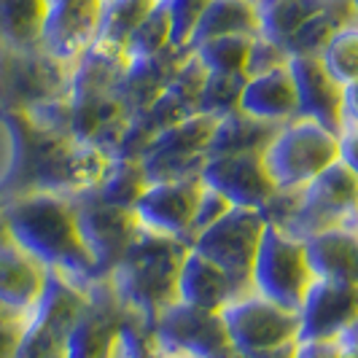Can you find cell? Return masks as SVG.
<instances>
[{"mask_svg":"<svg viewBox=\"0 0 358 358\" xmlns=\"http://www.w3.org/2000/svg\"><path fill=\"white\" fill-rule=\"evenodd\" d=\"M243 291H248V288H240L224 269L208 262L192 245H186L178 267V280H176V302L218 313L229 299H234Z\"/></svg>","mask_w":358,"mask_h":358,"instance_id":"obj_22","label":"cell"},{"mask_svg":"<svg viewBox=\"0 0 358 358\" xmlns=\"http://www.w3.org/2000/svg\"><path fill=\"white\" fill-rule=\"evenodd\" d=\"M71 199L78 237H81L84 248L90 253L97 275L108 278L110 269L116 267L119 259L124 256L127 245H129L132 234L138 229L135 215L127 208H116V205L100 202L90 192L76 194Z\"/></svg>","mask_w":358,"mask_h":358,"instance_id":"obj_14","label":"cell"},{"mask_svg":"<svg viewBox=\"0 0 358 358\" xmlns=\"http://www.w3.org/2000/svg\"><path fill=\"white\" fill-rule=\"evenodd\" d=\"M259 33V6L251 0H208L197 27L192 33L189 49L218 36H256Z\"/></svg>","mask_w":358,"mask_h":358,"instance_id":"obj_26","label":"cell"},{"mask_svg":"<svg viewBox=\"0 0 358 358\" xmlns=\"http://www.w3.org/2000/svg\"><path fill=\"white\" fill-rule=\"evenodd\" d=\"M218 318L224 323L229 345L240 356L291 345L299 331V321L294 310L269 302L251 288L229 299L218 310Z\"/></svg>","mask_w":358,"mask_h":358,"instance_id":"obj_10","label":"cell"},{"mask_svg":"<svg viewBox=\"0 0 358 358\" xmlns=\"http://www.w3.org/2000/svg\"><path fill=\"white\" fill-rule=\"evenodd\" d=\"M189 57V49L183 46H167L151 57L127 59L124 71L119 76V97L129 113H138L145 106H151L159 97L170 78L176 76L183 59Z\"/></svg>","mask_w":358,"mask_h":358,"instance_id":"obj_21","label":"cell"},{"mask_svg":"<svg viewBox=\"0 0 358 358\" xmlns=\"http://www.w3.org/2000/svg\"><path fill=\"white\" fill-rule=\"evenodd\" d=\"M262 232L264 221L259 210L229 208L215 224L194 234L189 245L208 262H213L215 267L224 269L240 288H248V272Z\"/></svg>","mask_w":358,"mask_h":358,"instance_id":"obj_13","label":"cell"},{"mask_svg":"<svg viewBox=\"0 0 358 358\" xmlns=\"http://www.w3.org/2000/svg\"><path fill=\"white\" fill-rule=\"evenodd\" d=\"M189 243L135 229L124 256L110 269L108 283L116 291L127 313L154 323L170 302H176V280L183 251Z\"/></svg>","mask_w":358,"mask_h":358,"instance_id":"obj_4","label":"cell"},{"mask_svg":"<svg viewBox=\"0 0 358 358\" xmlns=\"http://www.w3.org/2000/svg\"><path fill=\"white\" fill-rule=\"evenodd\" d=\"M251 3H256V6H259V3H262V0H251Z\"/></svg>","mask_w":358,"mask_h":358,"instance_id":"obj_44","label":"cell"},{"mask_svg":"<svg viewBox=\"0 0 358 358\" xmlns=\"http://www.w3.org/2000/svg\"><path fill=\"white\" fill-rule=\"evenodd\" d=\"M97 0H54L46 6L38 46L54 59L73 65L97 36Z\"/></svg>","mask_w":358,"mask_h":358,"instance_id":"obj_19","label":"cell"},{"mask_svg":"<svg viewBox=\"0 0 358 358\" xmlns=\"http://www.w3.org/2000/svg\"><path fill=\"white\" fill-rule=\"evenodd\" d=\"M253 36H218L205 38L192 46V54L205 73H227V76H245L248 49Z\"/></svg>","mask_w":358,"mask_h":358,"instance_id":"obj_32","label":"cell"},{"mask_svg":"<svg viewBox=\"0 0 358 358\" xmlns=\"http://www.w3.org/2000/svg\"><path fill=\"white\" fill-rule=\"evenodd\" d=\"M245 84V76H227V73H205L202 90L197 97V113L221 119L237 110L240 92Z\"/></svg>","mask_w":358,"mask_h":358,"instance_id":"obj_36","label":"cell"},{"mask_svg":"<svg viewBox=\"0 0 358 358\" xmlns=\"http://www.w3.org/2000/svg\"><path fill=\"white\" fill-rule=\"evenodd\" d=\"M97 3H100V0H97Z\"/></svg>","mask_w":358,"mask_h":358,"instance_id":"obj_46","label":"cell"},{"mask_svg":"<svg viewBox=\"0 0 358 358\" xmlns=\"http://www.w3.org/2000/svg\"><path fill=\"white\" fill-rule=\"evenodd\" d=\"M237 110L272 127L291 122L296 116V94L286 68L245 76Z\"/></svg>","mask_w":358,"mask_h":358,"instance_id":"obj_24","label":"cell"},{"mask_svg":"<svg viewBox=\"0 0 358 358\" xmlns=\"http://www.w3.org/2000/svg\"><path fill=\"white\" fill-rule=\"evenodd\" d=\"M213 127V116L192 113L176 124L159 129L138 159L145 180L154 183V180L199 178V167L208 159Z\"/></svg>","mask_w":358,"mask_h":358,"instance_id":"obj_11","label":"cell"},{"mask_svg":"<svg viewBox=\"0 0 358 358\" xmlns=\"http://www.w3.org/2000/svg\"><path fill=\"white\" fill-rule=\"evenodd\" d=\"M154 358H186V356H178V353H162V350H159Z\"/></svg>","mask_w":358,"mask_h":358,"instance_id":"obj_43","label":"cell"},{"mask_svg":"<svg viewBox=\"0 0 358 358\" xmlns=\"http://www.w3.org/2000/svg\"><path fill=\"white\" fill-rule=\"evenodd\" d=\"M259 159L272 189L299 192L323 167L340 159V135L331 127H323L305 116H294L275 129Z\"/></svg>","mask_w":358,"mask_h":358,"instance_id":"obj_5","label":"cell"},{"mask_svg":"<svg viewBox=\"0 0 358 358\" xmlns=\"http://www.w3.org/2000/svg\"><path fill=\"white\" fill-rule=\"evenodd\" d=\"M199 192H202L199 178L154 180V183H145L129 210L141 229L189 243Z\"/></svg>","mask_w":358,"mask_h":358,"instance_id":"obj_16","label":"cell"},{"mask_svg":"<svg viewBox=\"0 0 358 358\" xmlns=\"http://www.w3.org/2000/svg\"><path fill=\"white\" fill-rule=\"evenodd\" d=\"M0 221L11 243L46 272H59L78 286L100 278L78 237L71 197L33 192L3 199Z\"/></svg>","mask_w":358,"mask_h":358,"instance_id":"obj_2","label":"cell"},{"mask_svg":"<svg viewBox=\"0 0 358 358\" xmlns=\"http://www.w3.org/2000/svg\"><path fill=\"white\" fill-rule=\"evenodd\" d=\"M46 286V269L19 251L14 243H0V310L30 313Z\"/></svg>","mask_w":358,"mask_h":358,"instance_id":"obj_25","label":"cell"},{"mask_svg":"<svg viewBox=\"0 0 358 358\" xmlns=\"http://www.w3.org/2000/svg\"><path fill=\"white\" fill-rule=\"evenodd\" d=\"M113 358H119V353H116V350H113Z\"/></svg>","mask_w":358,"mask_h":358,"instance_id":"obj_45","label":"cell"},{"mask_svg":"<svg viewBox=\"0 0 358 358\" xmlns=\"http://www.w3.org/2000/svg\"><path fill=\"white\" fill-rule=\"evenodd\" d=\"M173 41H170V19H167V11L162 6V0H157L148 14H145L135 30L129 33L124 43V57L127 59H138V57H151V54L167 49Z\"/></svg>","mask_w":358,"mask_h":358,"instance_id":"obj_35","label":"cell"},{"mask_svg":"<svg viewBox=\"0 0 358 358\" xmlns=\"http://www.w3.org/2000/svg\"><path fill=\"white\" fill-rule=\"evenodd\" d=\"M127 310L108 278L87 283V299L65 334L62 358H113Z\"/></svg>","mask_w":358,"mask_h":358,"instance_id":"obj_15","label":"cell"},{"mask_svg":"<svg viewBox=\"0 0 358 358\" xmlns=\"http://www.w3.org/2000/svg\"><path fill=\"white\" fill-rule=\"evenodd\" d=\"M87 286H78L59 272H46V286L27 313V326L17 358H62L65 334L84 307Z\"/></svg>","mask_w":358,"mask_h":358,"instance_id":"obj_9","label":"cell"},{"mask_svg":"<svg viewBox=\"0 0 358 358\" xmlns=\"http://www.w3.org/2000/svg\"><path fill=\"white\" fill-rule=\"evenodd\" d=\"M310 280L313 272L307 267L305 243L280 227L264 224L248 272V288L269 302L296 313Z\"/></svg>","mask_w":358,"mask_h":358,"instance_id":"obj_6","label":"cell"},{"mask_svg":"<svg viewBox=\"0 0 358 358\" xmlns=\"http://www.w3.org/2000/svg\"><path fill=\"white\" fill-rule=\"evenodd\" d=\"M356 353V323L337 337H296L291 345V358H345Z\"/></svg>","mask_w":358,"mask_h":358,"instance_id":"obj_37","label":"cell"},{"mask_svg":"<svg viewBox=\"0 0 358 358\" xmlns=\"http://www.w3.org/2000/svg\"><path fill=\"white\" fill-rule=\"evenodd\" d=\"M46 6V0H0V46H38Z\"/></svg>","mask_w":358,"mask_h":358,"instance_id":"obj_29","label":"cell"},{"mask_svg":"<svg viewBox=\"0 0 358 358\" xmlns=\"http://www.w3.org/2000/svg\"><path fill=\"white\" fill-rule=\"evenodd\" d=\"M278 127L256 122L251 116L232 110L215 119L213 135L208 143V157L213 154H262L264 145L272 141Z\"/></svg>","mask_w":358,"mask_h":358,"instance_id":"obj_28","label":"cell"},{"mask_svg":"<svg viewBox=\"0 0 358 358\" xmlns=\"http://www.w3.org/2000/svg\"><path fill=\"white\" fill-rule=\"evenodd\" d=\"M358 318L356 280L313 278L296 307V337H337Z\"/></svg>","mask_w":358,"mask_h":358,"instance_id":"obj_17","label":"cell"},{"mask_svg":"<svg viewBox=\"0 0 358 358\" xmlns=\"http://www.w3.org/2000/svg\"><path fill=\"white\" fill-rule=\"evenodd\" d=\"M286 62H288V52L280 43L259 36V33L251 38L248 62H245V76H259V73L278 71V68H286Z\"/></svg>","mask_w":358,"mask_h":358,"instance_id":"obj_39","label":"cell"},{"mask_svg":"<svg viewBox=\"0 0 358 358\" xmlns=\"http://www.w3.org/2000/svg\"><path fill=\"white\" fill-rule=\"evenodd\" d=\"M24 326H27V313L0 310V358H17Z\"/></svg>","mask_w":358,"mask_h":358,"instance_id":"obj_41","label":"cell"},{"mask_svg":"<svg viewBox=\"0 0 358 358\" xmlns=\"http://www.w3.org/2000/svg\"><path fill=\"white\" fill-rule=\"evenodd\" d=\"M294 345V342H291ZM291 345H280V348H269V350H259V353H248L243 358H291Z\"/></svg>","mask_w":358,"mask_h":358,"instance_id":"obj_42","label":"cell"},{"mask_svg":"<svg viewBox=\"0 0 358 358\" xmlns=\"http://www.w3.org/2000/svg\"><path fill=\"white\" fill-rule=\"evenodd\" d=\"M305 243V259L313 278L356 280L358 278V227L340 224L310 234Z\"/></svg>","mask_w":358,"mask_h":358,"instance_id":"obj_23","label":"cell"},{"mask_svg":"<svg viewBox=\"0 0 358 358\" xmlns=\"http://www.w3.org/2000/svg\"><path fill=\"white\" fill-rule=\"evenodd\" d=\"M356 22L353 0H323V6L313 17L302 22V27L286 41L288 57L294 54H321V49L331 41V36Z\"/></svg>","mask_w":358,"mask_h":358,"instance_id":"obj_27","label":"cell"},{"mask_svg":"<svg viewBox=\"0 0 358 358\" xmlns=\"http://www.w3.org/2000/svg\"><path fill=\"white\" fill-rule=\"evenodd\" d=\"M157 0H100L94 43L124 52V43L135 24L148 14Z\"/></svg>","mask_w":358,"mask_h":358,"instance_id":"obj_30","label":"cell"},{"mask_svg":"<svg viewBox=\"0 0 358 358\" xmlns=\"http://www.w3.org/2000/svg\"><path fill=\"white\" fill-rule=\"evenodd\" d=\"M71 65L54 59L41 46H0V113L33 110L52 103L68 90Z\"/></svg>","mask_w":358,"mask_h":358,"instance_id":"obj_8","label":"cell"},{"mask_svg":"<svg viewBox=\"0 0 358 358\" xmlns=\"http://www.w3.org/2000/svg\"><path fill=\"white\" fill-rule=\"evenodd\" d=\"M124 62V52L92 43L71 65L68 90L62 94L68 135L97 145L110 159L132 116L119 97V76Z\"/></svg>","mask_w":358,"mask_h":358,"instance_id":"obj_3","label":"cell"},{"mask_svg":"<svg viewBox=\"0 0 358 358\" xmlns=\"http://www.w3.org/2000/svg\"><path fill=\"white\" fill-rule=\"evenodd\" d=\"M229 208H232V205H229L227 199L218 197V194L210 192L208 186H202L199 199H197V210H194V221H192V237H194L197 232H202V229H208L210 224H215Z\"/></svg>","mask_w":358,"mask_h":358,"instance_id":"obj_40","label":"cell"},{"mask_svg":"<svg viewBox=\"0 0 358 358\" xmlns=\"http://www.w3.org/2000/svg\"><path fill=\"white\" fill-rule=\"evenodd\" d=\"M323 6V0H262L259 3V36L280 46Z\"/></svg>","mask_w":358,"mask_h":358,"instance_id":"obj_31","label":"cell"},{"mask_svg":"<svg viewBox=\"0 0 358 358\" xmlns=\"http://www.w3.org/2000/svg\"><path fill=\"white\" fill-rule=\"evenodd\" d=\"M321 62L323 68L329 71V76L348 87V84H356L358 81V27L356 22L337 30L331 41L321 49Z\"/></svg>","mask_w":358,"mask_h":358,"instance_id":"obj_34","label":"cell"},{"mask_svg":"<svg viewBox=\"0 0 358 358\" xmlns=\"http://www.w3.org/2000/svg\"><path fill=\"white\" fill-rule=\"evenodd\" d=\"M151 334L162 353L186 358H243L224 331L213 310H199L183 302H170L151 323Z\"/></svg>","mask_w":358,"mask_h":358,"instance_id":"obj_12","label":"cell"},{"mask_svg":"<svg viewBox=\"0 0 358 358\" xmlns=\"http://www.w3.org/2000/svg\"><path fill=\"white\" fill-rule=\"evenodd\" d=\"M162 6H164L167 19H170V41H173V46L189 49L192 33L197 27L208 0H162Z\"/></svg>","mask_w":358,"mask_h":358,"instance_id":"obj_38","label":"cell"},{"mask_svg":"<svg viewBox=\"0 0 358 358\" xmlns=\"http://www.w3.org/2000/svg\"><path fill=\"white\" fill-rule=\"evenodd\" d=\"M286 71L296 94V116L313 119L323 127H340V108L345 87L337 84L323 68L318 54H294L288 57Z\"/></svg>","mask_w":358,"mask_h":358,"instance_id":"obj_20","label":"cell"},{"mask_svg":"<svg viewBox=\"0 0 358 358\" xmlns=\"http://www.w3.org/2000/svg\"><path fill=\"white\" fill-rule=\"evenodd\" d=\"M356 208L358 170L337 159L329 167H323L305 189H299L296 208L286 221V227H280V229L305 240L310 234L329 229V227H340V224L358 227Z\"/></svg>","mask_w":358,"mask_h":358,"instance_id":"obj_7","label":"cell"},{"mask_svg":"<svg viewBox=\"0 0 358 358\" xmlns=\"http://www.w3.org/2000/svg\"><path fill=\"white\" fill-rule=\"evenodd\" d=\"M199 180L232 208L259 210L275 192L259 154H213L202 162Z\"/></svg>","mask_w":358,"mask_h":358,"instance_id":"obj_18","label":"cell"},{"mask_svg":"<svg viewBox=\"0 0 358 358\" xmlns=\"http://www.w3.org/2000/svg\"><path fill=\"white\" fill-rule=\"evenodd\" d=\"M0 122L11 141V159L0 178V202L33 192L84 194L103 180L113 162L97 145L38 124L24 110H3Z\"/></svg>","mask_w":358,"mask_h":358,"instance_id":"obj_1","label":"cell"},{"mask_svg":"<svg viewBox=\"0 0 358 358\" xmlns=\"http://www.w3.org/2000/svg\"><path fill=\"white\" fill-rule=\"evenodd\" d=\"M148 183L143 176V167L138 159H113L103 180L92 189L90 194L106 202V205H116V208H132L138 194L143 192Z\"/></svg>","mask_w":358,"mask_h":358,"instance_id":"obj_33","label":"cell"}]
</instances>
